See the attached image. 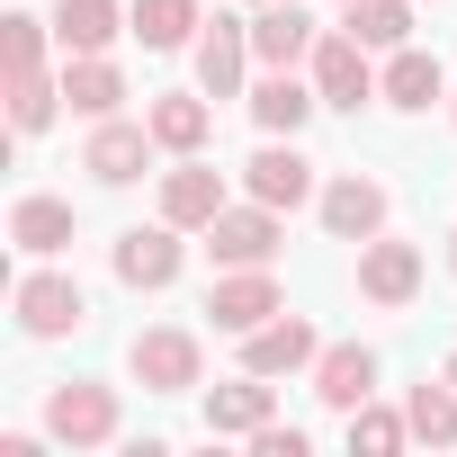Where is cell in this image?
<instances>
[{"mask_svg":"<svg viewBox=\"0 0 457 457\" xmlns=\"http://www.w3.org/2000/svg\"><path fill=\"white\" fill-rule=\"evenodd\" d=\"M305 72H314L323 108H341V117H359V108L377 99V54H368L350 28H323V46L305 54Z\"/></svg>","mask_w":457,"mask_h":457,"instance_id":"obj_3","label":"cell"},{"mask_svg":"<svg viewBox=\"0 0 457 457\" xmlns=\"http://www.w3.org/2000/svg\"><path fill=\"white\" fill-rule=\"evenodd\" d=\"M350 421V448H368V457H395V448H412V421H403V403H359V412H341Z\"/></svg>","mask_w":457,"mask_h":457,"instance_id":"obj_28","label":"cell"},{"mask_svg":"<svg viewBox=\"0 0 457 457\" xmlns=\"http://www.w3.org/2000/svg\"><path fill=\"white\" fill-rule=\"evenodd\" d=\"M126 19H135V37H144V54H179V46H197V0H126Z\"/></svg>","mask_w":457,"mask_h":457,"instance_id":"obj_24","label":"cell"},{"mask_svg":"<svg viewBox=\"0 0 457 457\" xmlns=\"http://www.w3.org/2000/svg\"><path fill=\"white\" fill-rule=\"evenodd\" d=\"M278 243H287V215L278 206H224L215 224H206V252H215V270H270L278 261Z\"/></svg>","mask_w":457,"mask_h":457,"instance_id":"obj_6","label":"cell"},{"mask_svg":"<svg viewBox=\"0 0 457 457\" xmlns=\"http://www.w3.org/2000/svg\"><path fill=\"white\" fill-rule=\"evenodd\" d=\"M314 395H323L332 412H359V403L377 395V350H368V341H323V359H314Z\"/></svg>","mask_w":457,"mask_h":457,"instance_id":"obj_20","label":"cell"},{"mask_svg":"<svg viewBox=\"0 0 457 457\" xmlns=\"http://www.w3.org/2000/svg\"><path fill=\"white\" fill-rule=\"evenodd\" d=\"M314 46H323V28L296 10V0H261V10H252V54H261V72H305Z\"/></svg>","mask_w":457,"mask_h":457,"instance_id":"obj_15","label":"cell"},{"mask_svg":"<svg viewBox=\"0 0 457 457\" xmlns=\"http://www.w3.org/2000/svg\"><path fill=\"white\" fill-rule=\"evenodd\" d=\"M341 28L368 54H395V46H412V0H341Z\"/></svg>","mask_w":457,"mask_h":457,"instance_id":"obj_25","label":"cell"},{"mask_svg":"<svg viewBox=\"0 0 457 457\" xmlns=\"http://www.w3.org/2000/svg\"><path fill=\"white\" fill-rule=\"evenodd\" d=\"M224 206H234V197H224V170H206V153H179L162 170V215L179 224V234H206Z\"/></svg>","mask_w":457,"mask_h":457,"instance_id":"obj_14","label":"cell"},{"mask_svg":"<svg viewBox=\"0 0 457 457\" xmlns=\"http://www.w3.org/2000/svg\"><path fill=\"white\" fill-rule=\"evenodd\" d=\"M457 81H448V63L439 54H421V46H395L386 63H377V99L386 108H403V117H421V108H439Z\"/></svg>","mask_w":457,"mask_h":457,"instance_id":"obj_16","label":"cell"},{"mask_svg":"<svg viewBox=\"0 0 457 457\" xmlns=\"http://www.w3.org/2000/svg\"><path fill=\"white\" fill-rule=\"evenodd\" d=\"M270 314H287V296H278V278L270 270H215V287H206V323L215 332H261Z\"/></svg>","mask_w":457,"mask_h":457,"instance_id":"obj_10","label":"cell"},{"mask_svg":"<svg viewBox=\"0 0 457 457\" xmlns=\"http://www.w3.org/2000/svg\"><path fill=\"white\" fill-rule=\"evenodd\" d=\"M206 439H252V430H270L278 421V377H234V386H206Z\"/></svg>","mask_w":457,"mask_h":457,"instance_id":"obj_13","label":"cell"},{"mask_svg":"<svg viewBox=\"0 0 457 457\" xmlns=\"http://www.w3.org/2000/svg\"><path fill=\"white\" fill-rule=\"evenodd\" d=\"M252 448H261V457H305V448H314V430H296V421H270V430H252Z\"/></svg>","mask_w":457,"mask_h":457,"instance_id":"obj_30","label":"cell"},{"mask_svg":"<svg viewBox=\"0 0 457 457\" xmlns=\"http://www.w3.org/2000/svg\"><path fill=\"white\" fill-rule=\"evenodd\" d=\"M252 10H261V0H252Z\"/></svg>","mask_w":457,"mask_h":457,"instance_id":"obj_34","label":"cell"},{"mask_svg":"<svg viewBox=\"0 0 457 457\" xmlns=\"http://www.w3.org/2000/svg\"><path fill=\"white\" fill-rule=\"evenodd\" d=\"M153 153H162V144H153L144 117H99L90 144H81V170H90L99 188H135V179L153 170Z\"/></svg>","mask_w":457,"mask_h":457,"instance_id":"obj_7","label":"cell"},{"mask_svg":"<svg viewBox=\"0 0 457 457\" xmlns=\"http://www.w3.org/2000/svg\"><path fill=\"white\" fill-rule=\"evenodd\" d=\"M10 243H19L28 261H54V252H72V197H46V188H28V197L10 206Z\"/></svg>","mask_w":457,"mask_h":457,"instance_id":"obj_21","label":"cell"},{"mask_svg":"<svg viewBox=\"0 0 457 457\" xmlns=\"http://www.w3.org/2000/svg\"><path fill=\"white\" fill-rule=\"evenodd\" d=\"M10 314H19L28 341H72V332L90 323V296H81V278H63V270H19V278H10Z\"/></svg>","mask_w":457,"mask_h":457,"instance_id":"obj_1","label":"cell"},{"mask_svg":"<svg viewBox=\"0 0 457 457\" xmlns=\"http://www.w3.org/2000/svg\"><path fill=\"white\" fill-rule=\"evenodd\" d=\"M243 99H252V126H261V135H305V126H314V108H323L314 72H261Z\"/></svg>","mask_w":457,"mask_h":457,"instance_id":"obj_18","label":"cell"},{"mask_svg":"<svg viewBox=\"0 0 457 457\" xmlns=\"http://www.w3.org/2000/svg\"><path fill=\"white\" fill-rule=\"evenodd\" d=\"M323 234L332 243H377L386 234V215H395V197L377 188V179H359V170H341V179H323Z\"/></svg>","mask_w":457,"mask_h":457,"instance_id":"obj_12","label":"cell"},{"mask_svg":"<svg viewBox=\"0 0 457 457\" xmlns=\"http://www.w3.org/2000/svg\"><path fill=\"white\" fill-rule=\"evenodd\" d=\"M403 421H412V439L457 448V386H448V368H439V377H421V386L403 395Z\"/></svg>","mask_w":457,"mask_h":457,"instance_id":"obj_27","label":"cell"},{"mask_svg":"<svg viewBox=\"0 0 457 457\" xmlns=\"http://www.w3.org/2000/svg\"><path fill=\"white\" fill-rule=\"evenodd\" d=\"M63 108V72H10V135H46Z\"/></svg>","mask_w":457,"mask_h":457,"instance_id":"obj_26","label":"cell"},{"mask_svg":"<svg viewBox=\"0 0 457 457\" xmlns=\"http://www.w3.org/2000/svg\"><path fill=\"white\" fill-rule=\"evenodd\" d=\"M448 126H457V90H448Z\"/></svg>","mask_w":457,"mask_h":457,"instance_id":"obj_33","label":"cell"},{"mask_svg":"<svg viewBox=\"0 0 457 457\" xmlns=\"http://www.w3.org/2000/svg\"><path fill=\"white\" fill-rule=\"evenodd\" d=\"M179 261H188V243H179V224H170V215L126 224V234L108 243V270H117V287H135V296H162V287L179 278Z\"/></svg>","mask_w":457,"mask_h":457,"instance_id":"obj_2","label":"cell"},{"mask_svg":"<svg viewBox=\"0 0 457 457\" xmlns=\"http://www.w3.org/2000/svg\"><path fill=\"white\" fill-rule=\"evenodd\" d=\"M144 126H153V144L179 162V153H206L215 108H206V90H162V99H144Z\"/></svg>","mask_w":457,"mask_h":457,"instance_id":"obj_19","label":"cell"},{"mask_svg":"<svg viewBox=\"0 0 457 457\" xmlns=\"http://www.w3.org/2000/svg\"><path fill=\"white\" fill-rule=\"evenodd\" d=\"M448 386H457V350H448Z\"/></svg>","mask_w":457,"mask_h":457,"instance_id":"obj_32","label":"cell"},{"mask_svg":"<svg viewBox=\"0 0 457 457\" xmlns=\"http://www.w3.org/2000/svg\"><path fill=\"white\" fill-rule=\"evenodd\" d=\"M243 188H252L261 206H278V215H296L305 197H323V179H314V162L296 153V135H270V144L243 162Z\"/></svg>","mask_w":457,"mask_h":457,"instance_id":"obj_8","label":"cell"},{"mask_svg":"<svg viewBox=\"0 0 457 457\" xmlns=\"http://www.w3.org/2000/svg\"><path fill=\"white\" fill-rule=\"evenodd\" d=\"M46 46H54V19H37V10L0 19V72H46Z\"/></svg>","mask_w":457,"mask_h":457,"instance_id":"obj_29","label":"cell"},{"mask_svg":"<svg viewBox=\"0 0 457 457\" xmlns=\"http://www.w3.org/2000/svg\"><path fill=\"white\" fill-rule=\"evenodd\" d=\"M63 99H72V117H117L126 108V72L108 63V54H63Z\"/></svg>","mask_w":457,"mask_h":457,"instance_id":"obj_23","label":"cell"},{"mask_svg":"<svg viewBox=\"0 0 457 457\" xmlns=\"http://www.w3.org/2000/svg\"><path fill=\"white\" fill-rule=\"evenodd\" d=\"M126 430V412H117V386H90V377H72V386H54L46 395V439H63V448H108Z\"/></svg>","mask_w":457,"mask_h":457,"instance_id":"obj_5","label":"cell"},{"mask_svg":"<svg viewBox=\"0 0 457 457\" xmlns=\"http://www.w3.org/2000/svg\"><path fill=\"white\" fill-rule=\"evenodd\" d=\"M117 37H135V19L117 0H54V46L63 54H108Z\"/></svg>","mask_w":457,"mask_h":457,"instance_id":"obj_22","label":"cell"},{"mask_svg":"<svg viewBox=\"0 0 457 457\" xmlns=\"http://www.w3.org/2000/svg\"><path fill=\"white\" fill-rule=\"evenodd\" d=\"M359 296L368 305H412L421 296V243H395V234H377V243H359Z\"/></svg>","mask_w":457,"mask_h":457,"instance_id":"obj_17","label":"cell"},{"mask_svg":"<svg viewBox=\"0 0 457 457\" xmlns=\"http://www.w3.org/2000/svg\"><path fill=\"white\" fill-rule=\"evenodd\" d=\"M448 278H457V234H448Z\"/></svg>","mask_w":457,"mask_h":457,"instance_id":"obj_31","label":"cell"},{"mask_svg":"<svg viewBox=\"0 0 457 457\" xmlns=\"http://www.w3.org/2000/svg\"><path fill=\"white\" fill-rule=\"evenodd\" d=\"M314 359H323V332L305 314H270L261 332H243V368L252 377H314Z\"/></svg>","mask_w":457,"mask_h":457,"instance_id":"obj_11","label":"cell"},{"mask_svg":"<svg viewBox=\"0 0 457 457\" xmlns=\"http://www.w3.org/2000/svg\"><path fill=\"white\" fill-rule=\"evenodd\" d=\"M126 368H135V386H144V395H188V386H206V350H197V332H179V323L135 332Z\"/></svg>","mask_w":457,"mask_h":457,"instance_id":"obj_4","label":"cell"},{"mask_svg":"<svg viewBox=\"0 0 457 457\" xmlns=\"http://www.w3.org/2000/svg\"><path fill=\"white\" fill-rule=\"evenodd\" d=\"M252 19H206L197 28V90L206 99H243L252 90Z\"/></svg>","mask_w":457,"mask_h":457,"instance_id":"obj_9","label":"cell"}]
</instances>
